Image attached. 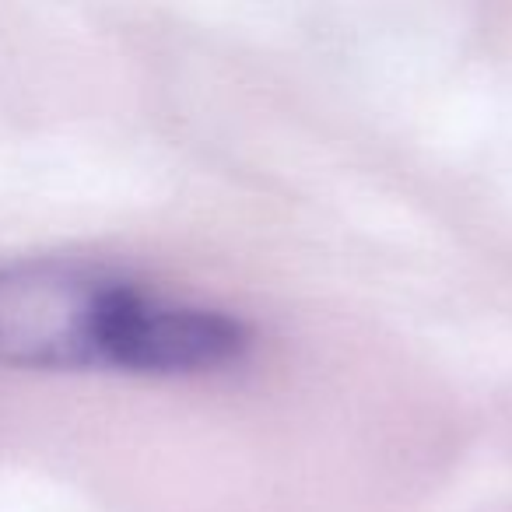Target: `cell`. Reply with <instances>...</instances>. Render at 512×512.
<instances>
[{"instance_id":"cell-1","label":"cell","mask_w":512,"mask_h":512,"mask_svg":"<svg viewBox=\"0 0 512 512\" xmlns=\"http://www.w3.org/2000/svg\"><path fill=\"white\" fill-rule=\"evenodd\" d=\"M137 285L67 260L0 267V365L92 372L116 365Z\"/></svg>"}]
</instances>
